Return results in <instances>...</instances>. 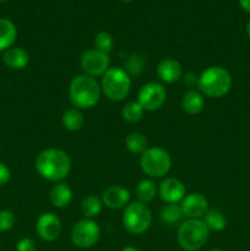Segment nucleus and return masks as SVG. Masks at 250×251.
Listing matches in <instances>:
<instances>
[{
	"instance_id": "nucleus-25",
	"label": "nucleus",
	"mask_w": 250,
	"mask_h": 251,
	"mask_svg": "<svg viewBox=\"0 0 250 251\" xmlns=\"http://www.w3.org/2000/svg\"><path fill=\"white\" fill-rule=\"evenodd\" d=\"M146 69V59L140 54H132L125 60V71L131 76H139Z\"/></svg>"
},
{
	"instance_id": "nucleus-30",
	"label": "nucleus",
	"mask_w": 250,
	"mask_h": 251,
	"mask_svg": "<svg viewBox=\"0 0 250 251\" xmlns=\"http://www.w3.org/2000/svg\"><path fill=\"white\" fill-rule=\"evenodd\" d=\"M16 251H37L36 243L31 238H22L16 245Z\"/></svg>"
},
{
	"instance_id": "nucleus-13",
	"label": "nucleus",
	"mask_w": 250,
	"mask_h": 251,
	"mask_svg": "<svg viewBox=\"0 0 250 251\" xmlns=\"http://www.w3.org/2000/svg\"><path fill=\"white\" fill-rule=\"evenodd\" d=\"M158 193L166 203H178L185 198V186L179 179L168 178L162 181Z\"/></svg>"
},
{
	"instance_id": "nucleus-27",
	"label": "nucleus",
	"mask_w": 250,
	"mask_h": 251,
	"mask_svg": "<svg viewBox=\"0 0 250 251\" xmlns=\"http://www.w3.org/2000/svg\"><path fill=\"white\" fill-rule=\"evenodd\" d=\"M144 115V108L137 102H129L123 107L122 117L127 123H137Z\"/></svg>"
},
{
	"instance_id": "nucleus-4",
	"label": "nucleus",
	"mask_w": 250,
	"mask_h": 251,
	"mask_svg": "<svg viewBox=\"0 0 250 251\" xmlns=\"http://www.w3.org/2000/svg\"><path fill=\"white\" fill-rule=\"evenodd\" d=\"M131 77L122 68H109L102 76L100 90L105 97L114 102H120L129 95Z\"/></svg>"
},
{
	"instance_id": "nucleus-16",
	"label": "nucleus",
	"mask_w": 250,
	"mask_h": 251,
	"mask_svg": "<svg viewBox=\"0 0 250 251\" xmlns=\"http://www.w3.org/2000/svg\"><path fill=\"white\" fill-rule=\"evenodd\" d=\"M2 60L7 68L14 69V70H21V69L26 68V65L28 64L29 56L25 49L20 48V47H14V48H9L7 50H5Z\"/></svg>"
},
{
	"instance_id": "nucleus-36",
	"label": "nucleus",
	"mask_w": 250,
	"mask_h": 251,
	"mask_svg": "<svg viewBox=\"0 0 250 251\" xmlns=\"http://www.w3.org/2000/svg\"><path fill=\"white\" fill-rule=\"evenodd\" d=\"M120 1H123V2H131L132 0H120Z\"/></svg>"
},
{
	"instance_id": "nucleus-33",
	"label": "nucleus",
	"mask_w": 250,
	"mask_h": 251,
	"mask_svg": "<svg viewBox=\"0 0 250 251\" xmlns=\"http://www.w3.org/2000/svg\"><path fill=\"white\" fill-rule=\"evenodd\" d=\"M240 6L243 7V10L250 14V0H239Z\"/></svg>"
},
{
	"instance_id": "nucleus-35",
	"label": "nucleus",
	"mask_w": 250,
	"mask_h": 251,
	"mask_svg": "<svg viewBox=\"0 0 250 251\" xmlns=\"http://www.w3.org/2000/svg\"><path fill=\"white\" fill-rule=\"evenodd\" d=\"M247 33H248V36L250 37V20L248 21V24H247Z\"/></svg>"
},
{
	"instance_id": "nucleus-32",
	"label": "nucleus",
	"mask_w": 250,
	"mask_h": 251,
	"mask_svg": "<svg viewBox=\"0 0 250 251\" xmlns=\"http://www.w3.org/2000/svg\"><path fill=\"white\" fill-rule=\"evenodd\" d=\"M184 80H185L186 85H188L189 87H193L194 83H198L199 77L194 73H189V74H186L185 77H184Z\"/></svg>"
},
{
	"instance_id": "nucleus-23",
	"label": "nucleus",
	"mask_w": 250,
	"mask_h": 251,
	"mask_svg": "<svg viewBox=\"0 0 250 251\" xmlns=\"http://www.w3.org/2000/svg\"><path fill=\"white\" fill-rule=\"evenodd\" d=\"M125 147L134 154H142L147 150V139L141 132H131L125 139Z\"/></svg>"
},
{
	"instance_id": "nucleus-14",
	"label": "nucleus",
	"mask_w": 250,
	"mask_h": 251,
	"mask_svg": "<svg viewBox=\"0 0 250 251\" xmlns=\"http://www.w3.org/2000/svg\"><path fill=\"white\" fill-rule=\"evenodd\" d=\"M130 200V193L120 185L109 186L102 195V202L107 207L118 210L125 207Z\"/></svg>"
},
{
	"instance_id": "nucleus-3",
	"label": "nucleus",
	"mask_w": 250,
	"mask_h": 251,
	"mask_svg": "<svg viewBox=\"0 0 250 251\" xmlns=\"http://www.w3.org/2000/svg\"><path fill=\"white\" fill-rule=\"evenodd\" d=\"M199 90L211 98H220L227 95L232 87V76L222 66H210L199 76Z\"/></svg>"
},
{
	"instance_id": "nucleus-17",
	"label": "nucleus",
	"mask_w": 250,
	"mask_h": 251,
	"mask_svg": "<svg viewBox=\"0 0 250 251\" xmlns=\"http://www.w3.org/2000/svg\"><path fill=\"white\" fill-rule=\"evenodd\" d=\"M49 200L56 208H64L73 200V191L65 183H58L51 188L49 193Z\"/></svg>"
},
{
	"instance_id": "nucleus-11",
	"label": "nucleus",
	"mask_w": 250,
	"mask_h": 251,
	"mask_svg": "<svg viewBox=\"0 0 250 251\" xmlns=\"http://www.w3.org/2000/svg\"><path fill=\"white\" fill-rule=\"evenodd\" d=\"M36 232L44 242H54L61 233L60 220L53 212L43 213L36 222Z\"/></svg>"
},
{
	"instance_id": "nucleus-8",
	"label": "nucleus",
	"mask_w": 250,
	"mask_h": 251,
	"mask_svg": "<svg viewBox=\"0 0 250 251\" xmlns=\"http://www.w3.org/2000/svg\"><path fill=\"white\" fill-rule=\"evenodd\" d=\"M100 237V228L95 221L90 218L81 220L74 226L71 232V240L74 245L80 249H90L97 244Z\"/></svg>"
},
{
	"instance_id": "nucleus-31",
	"label": "nucleus",
	"mask_w": 250,
	"mask_h": 251,
	"mask_svg": "<svg viewBox=\"0 0 250 251\" xmlns=\"http://www.w3.org/2000/svg\"><path fill=\"white\" fill-rule=\"evenodd\" d=\"M10 176H11L10 169L4 163L0 162V186L5 185L10 180Z\"/></svg>"
},
{
	"instance_id": "nucleus-29",
	"label": "nucleus",
	"mask_w": 250,
	"mask_h": 251,
	"mask_svg": "<svg viewBox=\"0 0 250 251\" xmlns=\"http://www.w3.org/2000/svg\"><path fill=\"white\" fill-rule=\"evenodd\" d=\"M15 226V216L11 211H0V232H9Z\"/></svg>"
},
{
	"instance_id": "nucleus-15",
	"label": "nucleus",
	"mask_w": 250,
	"mask_h": 251,
	"mask_svg": "<svg viewBox=\"0 0 250 251\" xmlns=\"http://www.w3.org/2000/svg\"><path fill=\"white\" fill-rule=\"evenodd\" d=\"M157 75L163 82L174 83L180 80L181 75H183V68L179 61L167 58L159 61L158 66H157Z\"/></svg>"
},
{
	"instance_id": "nucleus-21",
	"label": "nucleus",
	"mask_w": 250,
	"mask_h": 251,
	"mask_svg": "<svg viewBox=\"0 0 250 251\" xmlns=\"http://www.w3.org/2000/svg\"><path fill=\"white\" fill-rule=\"evenodd\" d=\"M203 222L208 229L213 232H221L227 227V217L217 208H208L206 215L203 216Z\"/></svg>"
},
{
	"instance_id": "nucleus-9",
	"label": "nucleus",
	"mask_w": 250,
	"mask_h": 251,
	"mask_svg": "<svg viewBox=\"0 0 250 251\" xmlns=\"http://www.w3.org/2000/svg\"><path fill=\"white\" fill-rule=\"evenodd\" d=\"M167 100V91L161 83L149 82L142 86L137 95V102L144 110H157L164 104Z\"/></svg>"
},
{
	"instance_id": "nucleus-18",
	"label": "nucleus",
	"mask_w": 250,
	"mask_h": 251,
	"mask_svg": "<svg viewBox=\"0 0 250 251\" xmlns=\"http://www.w3.org/2000/svg\"><path fill=\"white\" fill-rule=\"evenodd\" d=\"M203 105H205V100L200 91L189 90L181 98V107L190 115H196L201 113Z\"/></svg>"
},
{
	"instance_id": "nucleus-7",
	"label": "nucleus",
	"mask_w": 250,
	"mask_h": 251,
	"mask_svg": "<svg viewBox=\"0 0 250 251\" xmlns=\"http://www.w3.org/2000/svg\"><path fill=\"white\" fill-rule=\"evenodd\" d=\"M140 166L142 172L151 178H162L171 169L172 159L166 150L151 147L141 154Z\"/></svg>"
},
{
	"instance_id": "nucleus-37",
	"label": "nucleus",
	"mask_w": 250,
	"mask_h": 251,
	"mask_svg": "<svg viewBox=\"0 0 250 251\" xmlns=\"http://www.w3.org/2000/svg\"><path fill=\"white\" fill-rule=\"evenodd\" d=\"M210 251H225V250H222V249H212V250H210Z\"/></svg>"
},
{
	"instance_id": "nucleus-24",
	"label": "nucleus",
	"mask_w": 250,
	"mask_h": 251,
	"mask_svg": "<svg viewBox=\"0 0 250 251\" xmlns=\"http://www.w3.org/2000/svg\"><path fill=\"white\" fill-rule=\"evenodd\" d=\"M103 202L100 198L96 195H88L81 202V211L86 218H93L98 216L102 211Z\"/></svg>"
},
{
	"instance_id": "nucleus-6",
	"label": "nucleus",
	"mask_w": 250,
	"mask_h": 251,
	"mask_svg": "<svg viewBox=\"0 0 250 251\" xmlns=\"http://www.w3.org/2000/svg\"><path fill=\"white\" fill-rule=\"evenodd\" d=\"M152 222L151 210L146 203L134 201L125 206L123 212V225L132 234H142L150 228Z\"/></svg>"
},
{
	"instance_id": "nucleus-22",
	"label": "nucleus",
	"mask_w": 250,
	"mask_h": 251,
	"mask_svg": "<svg viewBox=\"0 0 250 251\" xmlns=\"http://www.w3.org/2000/svg\"><path fill=\"white\" fill-rule=\"evenodd\" d=\"M135 194H136V198L140 202L142 203L151 202V201L156 198V194H157L156 184H154L152 180H150V179H144V180H141L139 184H137Z\"/></svg>"
},
{
	"instance_id": "nucleus-20",
	"label": "nucleus",
	"mask_w": 250,
	"mask_h": 251,
	"mask_svg": "<svg viewBox=\"0 0 250 251\" xmlns=\"http://www.w3.org/2000/svg\"><path fill=\"white\" fill-rule=\"evenodd\" d=\"M61 122H63L64 127L69 131H77L83 126L85 123V118L81 113L80 109L77 108H69L64 112L63 117H61Z\"/></svg>"
},
{
	"instance_id": "nucleus-12",
	"label": "nucleus",
	"mask_w": 250,
	"mask_h": 251,
	"mask_svg": "<svg viewBox=\"0 0 250 251\" xmlns=\"http://www.w3.org/2000/svg\"><path fill=\"white\" fill-rule=\"evenodd\" d=\"M181 211L189 220H200L208 211V201L202 194L193 193L181 200Z\"/></svg>"
},
{
	"instance_id": "nucleus-38",
	"label": "nucleus",
	"mask_w": 250,
	"mask_h": 251,
	"mask_svg": "<svg viewBox=\"0 0 250 251\" xmlns=\"http://www.w3.org/2000/svg\"><path fill=\"white\" fill-rule=\"evenodd\" d=\"M0 1H7V0H0Z\"/></svg>"
},
{
	"instance_id": "nucleus-19",
	"label": "nucleus",
	"mask_w": 250,
	"mask_h": 251,
	"mask_svg": "<svg viewBox=\"0 0 250 251\" xmlns=\"http://www.w3.org/2000/svg\"><path fill=\"white\" fill-rule=\"evenodd\" d=\"M17 37L15 25L7 19H0V51L11 48Z\"/></svg>"
},
{
	"instance_id": "nucleus-2",
	"label": "nucleus",
	"mask_w": 250,
	"mask_h": 251,
	"mask_svg": "<svg viewBox=\"0 0 250 251\" xmlns=\"http://www.w3.org/2000/svg\"><path fill=\"white\" fill-rule=\"evenodd\" d=\"M100 86L95 77L82 74L73 78L69 87V96L73 105L77 109L95 107L100 97Z\"/></svg>"
},
{
	"instance_id": "nucleus-5",
	"label": "nucleus",
	"mask_w": 250,
	"mask_h": 251,
	"mask_svg": "<svg viewBox=\"0 0 250 251\" xmlns=\"http://www.w3.org/2000/svg\"><path fill=\"white\" fill-rule=\"evenodd\" d=\"M210 229L201 220H188L178 229V243L184 250L198 251L207 242Z\"/></svg>"
},
{
	"instance_id": "nucleus-1",
	"label": "nucleus",
	"mask_w": 250,
	"mask_h": 251,
	"mask_svg": "<svg viewBox=\"0 0 250 251\" xmlns=\"http://www.w3.org/2000/svg\"><path fill=\"white\" fill-rule=\"evenodd\" d=\"M71 169V159L66 152L59 149H47L36 159V171L49 181H60Z\"/></svg>"
},
{
	"instance_id": "nucleus-34",
	"label": "nucleus",
	"mask_w": 250,
	"mask_h": 251,
	"mask_svg": "<svg viewBox=\"0 0 250 251\" xmlns=\"http://www.w3.org/2000/svg\"><path fill=\"white\" fill-rule=\"evenodd\" d=\"M122 251H140V250L135 247H125Z\"/></svg>"
},
{
	"instance_id": "nucleus-26",
	"label": "nucleus",
	"mask_w": 250,
	"mask_h": 251,
	"mask_svg": "<svg viewBox=\"0 0 250 251\" xmlns=\"http://www.w3.org/2000/svg\"><path fill=\"white\" fill-rule=\"evenodd\" d=\"M159 215H161V220L163 222L169 223V225L176 223L184 216L180 205H178V203H166L161 208Z\"/></svg>"
},
{
	"instance_id": "nucleus-28",
	"label": "nucleus",
	"mask_w": 250,
	"mask_h": 251,
	"mask_svg": "<svg viewBox=\"0 0 250 251\" xmlns=\"http://www.w3.org/2000/svg\"><path fill=\"white\" fill-rule=\"evenodd\" d=\"M95 46L97 50L104 54H109L112 51L113 46H114V41H113V37L110 36V33L103 31L96 34Z\"/></svg>"
},
{
	"instance_id": "nucleus-10",
	"label": "nucleus",
	"mask_w": 250,
	"mask_h": 251,
	"mask_svg": "<svg viewBox=\"0 0 250 251\" xmlns=\"http://www.w3.org/2000/svg\"><path fill=\"white\" fill-rule=\"evenodd\" d=\"M109 64L110 60L108 54L102 53L96 48L86 50L81 55V70L85 75L92 76V77L104 75L105 71L109 69Z\"/></svg>"
}]
</instances>
